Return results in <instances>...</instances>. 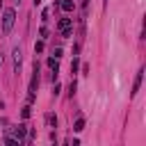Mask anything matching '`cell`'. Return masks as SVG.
I'll return each mask as SVG.
<instances>
[{
  "label": "cell",
  "mask_w": 146,
  "mask_h": 146,
  "mask_svg": "<svg viewBox=\"0 0 146 146\" xmlns=\"http://www.w3.org/2000/svg\"><path fill=\"white\" fill-rule=\"evenodd\" d=\"M0 66H2V59H0Z\"/></svg>",
  "instance_id": "obj_16"
},
{
  "label": "cell",
  "mask_w": 146,
  "mask_h": 146,
  "mask_svg": "<svg viewBox=\"0 0 146 146\" xmlns=\"http://www.w3.org/2000/svg\"><path fill=\"white\" fill-rule=\"evenodd\" d=\"M73 130H75V132H82V130H84V119H78L75 125H73Z\"/></svg>",
  "instance_id": "obj_8"
},
{
  "label": "cell",
  "mask_w": 146,
  "mask_h": 146,
  "mask_svg": "<svg viewBox=\"0 0 146 146\" xmlns=\"http://www.w3.org/2000/svg\"><path fill=\"white\" fill-rule=\"evenodd\" d=\"M68 94H71V96H73V94H75V80H73V82H71V87H68Z\"/></svg>",
  "instance_id": "obj_14"
},
{
  "label": "cell",
  "mask_w": 146,
  "mask_h": 146,
  "mask_svg": "<svg viewBox=\"0 0 146 146\" xmlns=\"http://www.w3.org/2000/svg\"><path fill=\"white\" fill-rule=\"evenodd\" d=\"M59 5H62L64 11H73V9H75V2H73V0H59Z\"/></svg>",
  "instance_id": "obj_4"
},
{
  "label": "cell",
  "mask_w": 146,
  "mask_h": 146,
  "mask_svg": "<svg viewBox=\"0 0 146 146\" xmlns=\"http://www.w3.org/2000/svg\"><path fill=\"white\" fill-rule=\"evenodd\" d=\"M141 80H144V68L137 73V78H135V84H132V96L139 91V87H141Z\"/></svg>",
  "instance_id": "obj_2"
},
{
  "label": "cell",
  "mask_w": 146,
  "mask_h": 146,
  "mask_svg": "<svg viewBox=\"0 0 146 146\" xmlns=\"http://www.w3.org/2000/svg\"><path fill=\"white\" fill-rule=\"evenodd\" d=\"M14 68H16V71L21 68V50H18V48L14 50Z\"/></svg>",
  "instance_id": "obj_6"
},
{
  "label": "cell",
  "mask_w": 146,
  "mask_h": 146,
  "mask_svg": "<svg viewBox=\"0 0 146 146\" xmlns=\"http://www.w3.org/2000/svg\"><path fill=\"white\" fill-rule=\"evenodd\" d=\"M57 27H59V30H68V27H73V18H59Z\"/></svg>",
  "instance_id": "obj_3"
},
{
  "label": "cell",
  "mask_w": 146,
  "mask_h": 146,
  "mask_svg": "<svg viewBox=\"0 0 146 146\" xmlns=\"http://www.w3.org/2000/svg\"><path fill=\"white\" fill-rule=\"evenodd\" d=\"M5 144H7V146H18L21 141H18L16 137H5Z\"/></svg>",
  "instance_id": "obj_9"
},
{
  "label": "cell",
  "mask_w": 146,
  "mask_h": 146,
  "mask_svg": "<svg viewBox=\"0 0 146 146\" xmlns=\"http://www.w3.org/2000/svg\"><path fill=\"white\" fill-rule=\"evenodd\" d=\"M14 135H16V139H18V141H23V139H25V125L14 128Z\"/></svg>",
  "instance_id": "obj_5"
},
{
  "label": "cell",
  "mask_w": 146,
  "mask_h": 146,
  "mask_svg": "<svg viewBox=\"0 0 146 146\" xmlns=\"http://www.w3.org/2000/svg\"><path fill=\"white\" fill-rule=\"evenodd\" d=\"M48 123H50V125H57V116H55V114H48Z\"/></svg>",
  "instance_id": "obj_13"
},
{
  "label": "cell",
  "mask_w": 146,
  "mask_h": 146,
  "mask_svg": "<svg viewBox=\"0 0 146 146\" xmlns=\"http://www.w3.org/2000/svg\"><path fill=\"white\" fill-rule=\"evenodd\" d=\"M34 5H41V0H34Z\"/></svg>",
  "instance_id": "obj_15"
},
{
  "label": "cell",
  "mask_w": 146,
  "mask_h": 146,
  "mask_svg": "<svg viewBox=\"0 0 146 146\" xmlns=\"http://www.w3.org/2000/svg\"><path fill=\"white\" fill-rule=\"evenodd\" d=\"M14 23H16V11L14 9H5V14H2V32L9 34L11 27H14Z\"/></svg>",
  "instance_id": "obj_1"
},
{
  "label": "cell",
  "mask_w": 146,
  "mask_h": 146,
  "mask_svg": "<svg viewBox=\"0 0 146 146\" xmlns=\"http://www.w3.org/2000/svg\"><path fill=\"white\" fill-rule=\"evenodd\" d=\"M30 110H32V107H30V105H25V107H23V112H21V116H23V119H27V116H30Z\"/></svg>",
  "instance_id": "obj_11"
},
{
  "label": "cell",
  "mask_w": 146,
  "mask_h": 146,
  "mask_svg": "<svg viewBox=\"0 0 146 146\" xmlns=\"http://www.w3.org/2000/svg\"><path fill=\"white\" fill-rule=\"evenodd\" d=\"M41 50H43V41H36L34 43V52H41Z\"/></svg>",
  "instance_id": "obj_12"
},
{
  "label": "cell",
  "mask_w": 146,
  "mask_h": 146,
  "mask_svg": "<svg viewBox=\"0 0 146 146\" xmlns=\"http://www.w3.org/2000/svg\"><path fill=\"white\" fill-rule=\"evenodd\" d=\"M78 66H80V62L73 57V62H71V73H75V71H78Z\"/></svg>",
  "instance_id": "obj_10"
},
{
  "label": "cell",
  "mask_w": 146,
  "mask_h": 146,
  "mask_svg": "<svg viewBox=\"0 0 146 146\" xmlns=\"http://www.w3.org/2000/svg\"><path fill=\"white\" fill-rule=\"evenodd\" d=\"M48 66L57 73V71H59V62H57V57H50V59H48Z\"/></svg>",
  "instance_id": "obj_7"
}]
</instances>
